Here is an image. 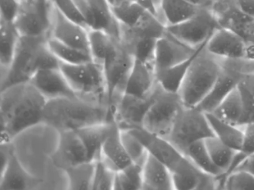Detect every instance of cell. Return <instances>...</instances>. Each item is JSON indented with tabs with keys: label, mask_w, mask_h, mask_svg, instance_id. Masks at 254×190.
Masks as SVG:
<instances>
[{
	"label": "cell",
	"mask_w": 254,
	"mask_h": 190,
	"mask_svg": "<svg viewBox=\"0 0 254 190\" xmlns=\"http://www.w3.org/2000/svg\"><path fill=\"white\" fill-rule=\"evenodd\" d=\"M47 103V99L29 81L1 89V143H10L19 134L43 124Z\"/></svg>",
	"instance_id": "obj_1"
},
{
	"label": "cell",
	"mask_w": 254,
	"mask_h": 190,
	"mask_svg": "<svg viewBox=\"0 0 254 190\" xmlns=\"http://www.w3.org/2000/svg\"><path fill=\"white\" fill-rule=\"evenodd\" d=\"M113 120L107 106L83 100L78 96L48 100L43 124L57 132L79 128Z\"/></svg>",
	"instance_id": "obj_2"
},
{
	"label": "cell",
	"mask_w": 254,
	"mask_h": 190,
	"mask_svg": "<svg viewBox=\"0 0 254 190\" xmlns=\"http://www.w3.org/2000/svg\"><path fill=\"white\" fill-rule=\"evenodd\" d=\"M47 39L21 36L10 67L2 74L1 89L28 82L40 69L60 66V61L48 48Z\"/></svg>",
	"instance_id": "obj_3"
},
{
	"label": "cell",
	"mask_w": 254,
	"mask_h": 190,
	"mask_svg": "<svg viewBox=\"0 0 254 190\" xmlns=\"http://www.w3.org/2000/svg\"><path fill=\"white\" fill-rule=\"evenodd\" d=\"M221 61L206 47L194 59L179 91L184 106H197L210 93L221 70Z\"/></svg>",
	"instance_id": "obj_4"
},
{
	"label": "cell",
	"mask_w": 254,
	"mask_h": 190,
	"mask_svg": "<svg viewBox=\"0 0 254 190\" xmlns=\"http://www.w3.org/2000/svg\"><path fill=\"white\" fill-rule=\"evenodd\" d=\"M60 69L76 96L109 107L108 89L103 65L93 60L74 65L60 63Z\"/></svg>",
	"instance_id": "obj_5"
},
{
	"label": "cell",
	"mask_w": 254,
	"mask_h": 190,
	"mask_svg": "<svg viewBox=\"0 0 254 190\" xmlns=\"http://www.w3.org/2000/svg\"><path fill=\"white\" fill-rule=\"evenodd\" d=\"M213 135L206 113L196 106H184L167 139L184 155L191 144Z\"/></svg>",
	"instance_id": "obj_6"
},
{
	"label": "cell",
	"mask_w": 254,
	"mask_h": 190,
	"mask_svg": "<svg viewBox=\"0 0 254 190\" xmlns=\"http://www.w3.org/2000/svg\"><path fill=\"white\" fill-rule=\"evenodd\" d=\"M184 106L178 93H169L159 86L143 119L142 128L167 139Z\"/></svg>",
	"instance_id": "obj_7"
},
{
	"label": "cell",
	"mask_w": 254,
	"mask_h": 190,
	"mask_svg": "<svg viewBox=\"0 0 254 190\" xmlns=\"http://www.w3.org/2000/svg\"><path fill=\"white\" fill-rule=\"evenodd\" d=\"M220 61L222 66L218 78L210 93L196 106L205 113H213L223 99L238 86L246 74L254 71V61L247 59H220Z\"/></svg>",
	"instance_id": "obj_8"
},
{
	"label": "cell",
	"mask_w": 254,
	"mask_h": 190,
	"mask_svg": "<svg viewBox=\"0 0 254 190\" xmlns=\"http://www.w3.org/2000/svg\"><path fill=\"white\" fill-rule=\"evenodd\" d=\"M134 61L135 58L132 53L119 40L114 50L102 64L107 80L109 110L111 118L114 106L124 94Z\"/></svg>",
	"instance_id": "obj_9"
},
{
	"label": "cell",
	"mask_w": 254,
	"mask_h": 190,
	"mask_svg": "<svg viewBox=\"0 0 254 190\" xmlns=\"http://www.w3.org/2000/svg\"><path fill=\"white\" fill-rule=\"evenodd\" d=\"M220 27L212 8H199L195 15L178 24L167 26V31L192 48L206 43Z\"/></svg>",
	"instance_id": "obj_10"
},
{
	"label": "cell",
	"mask_w": 254,
	"mask_h": 190,
	"mask_svg": "<svg viewBox=\"0 0 254 190\" xmlns=\"http://www.w3.org/2000/svg\"><path fill=\"white\" fill-rule=\"evenodd\" d=\"M54 0L21 1L14 24L21 36L49 37Z\"/></svg>",
	"instance_id": "obj_11"
},
{
	"label": "cell",
	"mask_w": 254,
	"mask_h": 190,
	"mask_svg": "<svg viewBox=\"0 0 254 190\" xmlns=\"http://www.w3.org/2000/svg\"><path fill=\"white\" fill-rule=\"evenodd\" d=\"M147 97H138L124 93L112 112V119L120 128H142L143 119L153 103L158 89Z\"/></svg>",
	"instance_id": "obj_12"
},
{
	"label": "cell",
	"mask_w": 254,
	"mask_h": 190,
	"mask_svg": "<svg viewBox=\"0 0 254 190\" xmlns=\"http://www.w3.org/2000/svg\"><path fill=\"white\" fill-rule=\"evenodd\" d=\"M50 37L83 51H89V29L65 16L55 3L52 9Z\"/></svg>",
	"instance_id": "obj_13"
},
{
	"label": "cell",
	"mask_w": 254,
	"mask_h": 190,
	"mask_svg": "<svg viewBox=\"0 0 254 190\" xmlns=\"http://www.w3.org/2000/svg\"><path fill=\"white\" fill-rule=\"evenodd\" d=\"M59 141L52 160L57 168L66 170L89 160L86 146L76 130L59 132Z\"/></svg>",
	"instance_id": "obj_14"
},
{
	"label": "cell",
	"mask_w": 254,
	"mask_h": 190,
	"mask_svg": "<svg viewBox=\"0 0 254 190\" xmlns=\"http://www.w3.org/2000/svg\"><path fill=\"white\" fill-rule=\"evenodd\" d=\"M198 48L190 47L166 32L156 42L153 58L155 72L169 69L184 62L192 57Z\"/></svg>",
	"instance_id": "obj_15"
},
{
	"label": "cell",
	"mask_w": 254,
	"mask_h": 190,
	"mask_svg": "<svg viewBox=\"0 0 254 190\" xmlns=\"http://www.w3.org/2000/svg\"><path fill=\"white\" fill-rule=\"evenodd\" d=\"M212 9L220 27L235 32L245 40L254 36V17L244 13L234 0H216Z\"/></svg>",
	"instance_id": "obj_16"
},
{
	"label": "cell",
	"mask_w": 254,
	"mask_h": 190,
	"mask_svg": "<svg viewBox=\"0 0 254 190\" xmlns=\"http://www.w3.org/2000/svg\"><path fill=\"white\" fill-rule=\"evenodd\" d=\"M206 50L214 57L225 60L245 59L246 42L235 32L219 27L206 43Z\"/></svg>",
	"instance_id": "obj_17"
},
{
	"label": "cell",
	"mask_w": 254,
	"mask_h": 190,
	"mask_svg": "<svg viewBox=\"0 0 254 190\" xmlns=\"http://www.w3.org/2000/svg\"><path fill=\"white\" fill-rule=\"evenodd\" d=\"M37 90L48 100L75 97L60 66L40 69L29 79Z\"/></svg>",
	"instance_id": "obj_18"
},
{
	"label": "cell",
	"mask_w": 254,
	"mask_h": 190,
	"mask_svg": "<svg viewBox=\"0 0 254 190\" xmlns=\"http://www.w3.org/2000/svg\"><path fill=\"white\" fill-rule=\"evenodd\" d=\"M129 129L144 145L149 154L153 155L170 170L180 163L184 155L166 138L155 135L143 128H127Z\"/></svg>",
	"instance_id": "obj_19"
},
{
	"label": "cell",
	"mask_w": 254,
	"mask_h": 190,
	"mask_svg": "<svg viewBox=\"0 0 254 190\" xmlns=\"http://www.w3.org/2000/svg\"><path fill=\"white\" fill-rule=\"evenodd\" d=\"M156 86L157 82L153 64L135 59L124 93L147 97L154 92Z\"/></svg>",
	"instance_id": "obj_20"
},
{
	"label": "cell",
	"mask_w": 254,
	"mask_h": 190,
	"mask_svg": "<svg viewBox=\"0 0 254 190\" xmlns=\"http://www.w3.org/2000/svg\"><path fill=\"white\" fill-rule=\"evenodd\" d=\"M100 158L115 172L124 170L132 163L124 148L121 139V128L116 122L103 143Z\"/></svg>",
	"instance_id": "obj_21"
},
{
	"label": "cell",
	"mask_w": 254,
	"mask_h": 190,
	"mask_svg": "<svg viewBox=\"0 0 254 190\" xmlns=\"http://www.w3.org/2000/svg\"><path fill=\"white\" fill-rule=\"evenodd\" d=\"M89 29H99L121 39V25L114 16L109 0H87Z\"/></svg>",
	"instance_id": "obj_22"
},
{
	"label": "cell",
	"mask_w": 254,
	"mask_h": 190,
	"mask_svg": "<svg viewBox=\"0 0 254 190\" xmlns=\"http://www.w3.org/2000/svg\"><path fill=\"white\" fill-rule=\"evenodd\" d=\"M38 180L29 174L19 163L14 150L6 166L1 170V190H27L34 188Z\"/></svg>",
	"instance_id": "obj_23"
},
{
	"label": "cell",
	"mask_w": 254,
	"mask_h": 190,
	"mask_svg": "<svg viewBox=\"0 0 254 190\" xmlns=\"http://www.w3.org/2000/svg\"><path fill=\"white\" fill-rule=\"evenodd\" d=\"M142 190H174L171 171L168 166L149 153L143 166Z\"/></svg>",
	"instance_id": "obj_24"
},
{
	"label": "cell",
	"mask_w": 254,
	"mask_h": 190,
	"mask_svg": "<svg viewBox=\"0 0 254 190\" xmlns=\"http://www.w3.org/2000/svg\"><path fill=\"white\" fill-rule=\"evenodd\" d=\"M114 122V120H110L76 130L86 146L89 160L95 161L100 157L103 143L110 133Z\"/></svg>",
	"instance_id": "obj_25"
},
{
	"label": "cell",
	"mask_w": 254,
	"mask_h": 190,
	"mask_svg": "<svg viewBox=\"0 0 254 190\" xmlns=\"http://www.w3.org/2000/svg\"><path fill=\"white\" fill-rule=\"evenodd\" d=\"M174 190H198L204 172L199 170L189 158L184 156L180 163L170 170Z\"/></svg>",
	"instance_id": "obj_26"
},
{
	"label": "cell",
	"mask_w": 254,
	"mask_h": 190,
	"mask_svg": "<svg viewBox=\"0 0 254 190\" xmlns=\"http://www.w3.org/2000/svg\"><path fill=\"white\" fill-rule=\"evenodd\" d=\"M206 43L207 42L201 45L196 53L184 62L170 67L169 69L156 72V82L159 86L169 93H178L192 61L206 47Z\"/></svg>",
	"instance_id": "obj_27"
},
{
	"label": "cell",
	"mask_w": 254,
	"mask_h": 190,
	"mask_svg": "<svg viewBox=\"0 0 254 190\" xmlns=\"http://www.w3.org/2000/svg\"><path fill=\"white\" fill-rule=\"evenodd\" d=\"M0 65L2 74L5 73L12 63L21 35L14 22L0 19Z\"/></svg>",
	"instance_id": "obj_28"
},
{
	"label": "cell",
	"mask_w": 254,
	"mask_h": 190,
	"mask_svg": "<svg viewBox=\"0 0 254 190\" xmlns=\"http://www.w3.org/2000/svg\"><path fill=\"white\" fill-rule=\"evenodd\" d=\"M208 121L216 137L237 151H241L244 139L243 127L233 125L220 120L212 113H206Z\"/></svg>",
	"instance_id": "obj_29"
},
{
	"label": "cell",
	"mask_w": 254,
	"mask_h": 190,
	"mask_svg": "<svg viewBox=\"0 0 254 190\" xmlns=\"http://www.w3.org/2000/svg\"><path fill=\"white\" fill-rule=\"evenodd\" d=\"M199 9L186 0H161L160 4L162 19L167 26L184 22Z\"/></svg>",
	"instance_id": "obj_30"
},
{
	"label": "cell",
	"mask_w": 254,
	"mask_h": 190,
	"mask_svg": "<svg viewBox=\"0 0 254 190\" xmlns=\"http://www.w3.org/2000/svg\"><path fill=\"white\" fill-rule=\"evenodd\" d=\"M216 117L233 125L241 127L243 101L238 86L233 89L213 112Z\"/></svg>",
	"instance_id": "obj_31"
},
{
	"label": "cell",
	"mask_w": 254,
	"mask_h": 190,
	"mask_svg": "<svg viewBox=\"0 0 254 190\" xmlns=\"http://www.w3.org/2000/svg\"><path fill=\"white\" fill-rule=\"evenodd\" d=\"M206 149L210 153L213 161L216 166L223 172L222 177H225L230 171L236 155L238 151L230 148V146L223 143L221 140L216 137L215 135L206 138L204 139Z\"/></svg>",
	"instance_id": "obj_32"
},
{
	"label": "cell",
	"mask_w": 254,
	"mask_h": 190,
	"mask_svg": "<svg viewBox=\"0 0 254 190\" xmlns=\"http://www.w3.org/2000/svg\"><path fill=\"white\" fill-rule=\"evenodd\" d=\"M120 39L99 29H89V51L93 61L102 65Z\"/></svg>",
	"instance_id": "obj_33"
},
{
	"label": "cell",
	"mask_w": 254,
	"mask_h": 190,
	"mask_svg": "<svg viewBox=\"0 0 254 190\" xmlns=\"http://www.w3.org/2000/svg\"><path fill=\"white\" fill-rule=\"evenodd\" d=\"M112 11L121 26L132 27L149 11L131 0H113Z\"/></svg>",
	"instance_id": "obj_34"
},
{
	"label": "cell",
	"mask_w": 254,
	"mask_h": 190,
	"mask_svg": "<svg viewBox=\"0 0 254 190\" xmlns=\"http://www.w3.org/2000/svg\"><path fill=\"white\" fill-rule=\"evenodd\" d=\"M47 46L60 63L74 65L84 63L93 60L91 54L88 52L69 47L50 36L47 39Z\"/></svg>",
	"instance_id": "obj_35"
},
{
	"label": "cell",
	"mask_w": 254,
	"mask_h": 190,
	"mask_svg": "<svg viewBox=\"0 0 254 190\" xmlns=\"http://www.w3.org/2000/svg\"><path fill=\"white\" fill-rule=\"evenodd\" d=\"M95 161H86L65 170L69 190H92Z\"/></svg>",
	"instance_id": "obj_36"
},
{
	"label": "cell",
	"mask_w": 254,
	"mask_h": 190,
	"mask_svg": "<svg viewBox=\"0 0 254 190\" xmlns=\"http://www.w3.org/2000/svg\"><path fill=\"white\" fill-rule=\"evenodd\" d=\"M184 156L189 158L199 170L204 173L213 175L216 177H220L223 175V172L213 161L206 149L204 140H199L191 144Z\"/></svg>",
	"instance_id": "obj_37"
},
{
	"label": "cell",
	"mask_w": 254,
	"mask_h": 190,
	"mask_svg": "<svg viewBox=\"0 0 254 190\" xmlns=\"http://www.w3.org/2000/svg\"><path fill=\"white\" fill-rule=\"evenodd\" d=\"M143 189V166L132 163L116 173L114 190H135Z\"/></svg>",
	"instance_id": "obj_38"
},
{
	"label": "cell",
	"mask_w": 254,
	"mask_h": 190,
	"mask_svg": "<svg viewBox=\"0 0 254 190\" xmlns=\"http://www.w3.org/2000/svg\"><path fill=\"white\" fill-rule=\"evenodd\" d=\"M121 139L132 163L143 166L148 156L144 145L129 129L121 128Z\"/></svg>",
	"instance_id": "obj_39"
},
{
	"label": "cell",
	"mask_w": 254,
	"mask_h": 190,
	"mask_svg": "<svg viewBox=\"0 0 254 190\" xmlns=\"http://www.w3.org/2000/svg\"><path fill=\"white\" fill-rule=\"evenodd\" d=\"M220 188L227 190H254V177L243 170H236L223 178H218Z\"/></svg>",
	"instance_id": "obj_40"
},
{
	"label": "cell",
	"mask_w": 254,
	"mask_h": 190,
	"mask_svg": "<svg viewBox=\"0 0 254 190\" xmlns=\"http://www.w3.org/2000/svg\"><path fill=\"white\" fill-rule=\"evenodd\" d=\"M117 172L110 168L100 158L95 160L94 176L92 190H114Z\"/></svg>",
	"instance_id": "obj_41"
},
{
	"label": "cell",
	"mask_w": 254,
	"mask_h": 190,
	"mask_svg": "<svg viewBox=\"0 0 254 190\" xmlns=\"http://www.w3.org/2000/svg\"><path fill=\"white\" fill-rule=\"evenodd\" d=\"M243 101V117L241 127L254 123V96L243 83L238 85Z\"/></svg>",
	"instance_id": "obj_42"
},
{
	"label": "cell",
	"mask_w": 254,
	"mask_h": 190,
	"mask_svg": "<svg viewBox=\"0 0 254 190\" xmlns=\"http://www.w3.org/2000/svg\"><path fill=\"white\" fill-rule=\"evenodd\" d=\"M20 0H1L0 19L14 22L19 12Z\"/></svg>",
	"instance_id": "obj_43"
},
{
	"label": "cell",
	"mask_w": 254,
	"mask_h": 190,
	"mask_svg": "<svg viewBox=\"0 0 254 190\" xmlns=\"http://www.w3.org/2000/svg\"><path fill=\"white\" fill-rule=\"evenodd\" d=\"M244 139L241 152L246 156L254 153V123L243 126Z\"/></svg>",
	"instance_id": "obj_44"
},
{
	"label": "cell",
	"mask_w": 254,
	"mask_h": 190,
	"mask_svg": "<svg viewBox=\"0 0 254 190\" xmlns=\"http://www.w3.org/2000/svg\"><path fill=\"white\" fill-rule=\"evenodd\" d=\"M236 170L248 172L254 177V153L247 156L234 171H236Z\"/></svg>",
	"instance_id": "obj_45"
},
{
	"label": "cell",
	"mask_w": 254,
	"mask_h": 190,
	"mask_svg": "<svg viewBox=\"0 0 254 190\" xmlns=\"http://www.w3.org/2000/svg\"><path fill=\"white\" fill-rule=\"evenodd\" d=\"M237 6L248 16L254 17V0H234Z\"/></svg>",
	"instance_id": "obj_46"
},
{
	"label": "cell",
	"mask_w": 254,
	"mask_h": 190,
	"mask_svg": "<svg viewBox=\"0 0 254 190\" xmlns=\"http://www.w3.org/2000/svg\"><path fill=\"white\" fill-rule=\"evenodd\" d=\"M132 2H136V3L143 6L146 10L151 12L155 16L159 18L158 11L156 9V6L153 4V0H131ZM160 19V18H159Z\"/></svg>",
	"instance_id": "obj_47"
},
{
	"label": "cell",
	"mask_w": 254,
	"mask_h": 190,
	"mask_svg": "<svg viewBox=\"0 0 254 190\" xmlns=\"http://www.w3.org/2000/svg\"><path fill=\"white\" fill-rule=\"evenodd\" d=\"M246 42L245 59L254 61V36L248 38Z\"/></svg>",
	"instance_id": "obj_48"
},
{
	"label": "cell",
	"mask_w": 254,
	"mask_h": 190,
	"mask_svg": "<svg viewBox=\"0 0 254 190\" xmlns=\"http://www.w3.org/2000/svg\"><path fill=\"white\" fill-rule=\"evenodd\" d=\"M192 5L198 8H212L214 4V0H186Z\"/></svg>",
	"instance_id": "obj_49"
},
{
	"label": "cell",
	"mask_w": 254,
	"mask_h": 190,
	"mask_svg": "<svg viewBox=\"0 0 254 190\" xmlns=\"http://www.w3.org/2000/svg\"><path fill=\"white\" fill-rule=\"evenodd\" d=\"M20 1H31V0H20Z\"/></svg>",
	"instance_id": "obj_50"
},
{
	"label": "cell",
	"mask_w": 254,
	"mask_h": 190,
	"mask_svg": "<svg viewBox=\"0 0 254 190\" xmlns=\"http://www.w3.org/2000/svg\"><path fill=\"white\" fill-rule=\"evenodd\" d=\"M112 1H113V0H109V2H110V3H111Z\"/></svg>",
	"instance_id": "obj_51"
},
{
	"label": "cell",
	"mask_w": 254,
	"mask_h": 190,
	"mask_svg": "<svg viewBox=\"0 0 254 190\" xmlns=\"http://www.w3.org/2000/svg\"><path fill=\"white\" fill-rule=\"evenodd\" d=\"M214 1H216V0H214Z\"/></svg>",
	"instance_id": "obj_52"
}]
</instances>
